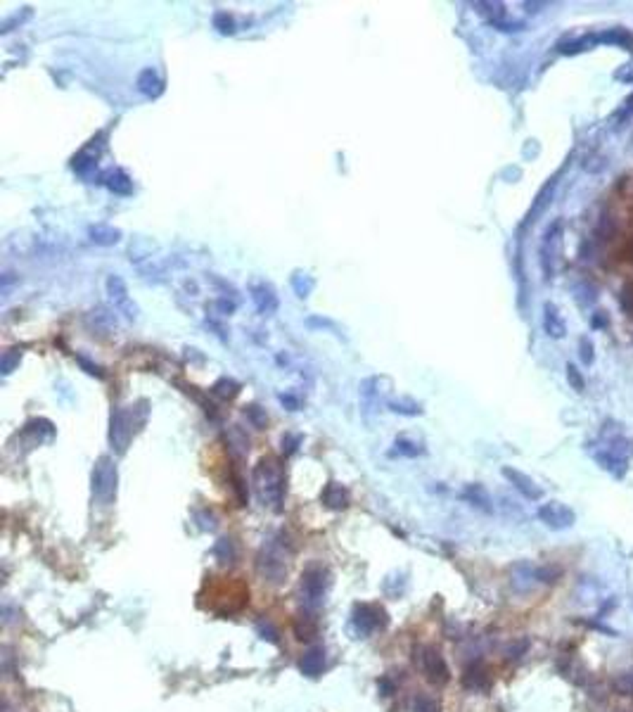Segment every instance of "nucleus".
<instances>
[{"label":"nucleus","mask_w":633,"mask_h":712,"mask_svg":"<svg viewBox=\"0 0 633 712\" xmlns=\"http://www.w3.org/2000/svg\"><path fill=\"white\" fill-rule=\"evenodd\" d=\"M133 432H136V420H133V411L131 409H116L112 411V420H110V442L112 449L116 454H123L128 449V444L133 440Z\"/></svg>","instance_id":"obj_7"},{"label":"nucleus","mask_w":633,"mask_h":712,"mask_svg":"<svg viewBox=\"0 0 633 712\" xmlns=\"http://www.w3.org/2000/svg\"><path fill=\"white\" fill-rule=\"evenodd\" d=\"M31 17V10L29 8H24V12H17V14H12V17H10V19H5L3 21V26H0V31H3V34H8V31H12V26L14 24H21V21H24V19H29Z\"/></svg>","instance_id":"obj_38"},{"label":"nucleus","mask_w":633,"mask_h":712,"mask_svg":"<svg viewBox=\"0 0 633 712\" xmlns=\"http://www.w3.org/2000/svg\"><path fill=\"white\" fill-rule=\"evenodd\" d=\"M593 456H595V461H598L600 468L608 470L610 475H614L616 480L624 478L626 470H629V458L619 456V454L610 451V449H605V451H595Z\"/></svg>","instance_id":"obj_15"},{"label":"nucleus","mask_w":633,"mask_h":712,"mask_svg":"<svg viewBox=\"0 0 633 712\" xmlns=\"http://www.w3.org/2000/svg\"><path fill=\"white\" fill-rule=\"evenodd\" d=\"M249 294H251V302H254L256 312L264 314V316L276 314L278 307H280V299H278L276 290H273L268 283H251Z\"/></svg>","instance_id":"obj_11"},{"label":"nucleus","mask_w":633,"mask_h":712,"mask_svg":"<svg viewBox=\"0 0 633 712\" xmlns=\"http://www.w3.org/2000/svg\"><path fill=\"white\" fill-rule=\"evenodd\" d=\"M595 43H605V45H619L631 50L633 45V34L624 26H614V29H605L600 34H595Z\"/></svg>","instance_id":"obj_20"},{"label":"nucleus","mask_w":633,"mask_h":712,"mask_svg":"<svg viewBox=\"0 0 633 712\" xmlns=\"http://www.w3.org/2000/svg\"><path fill=\"white\" fill-rule=\"evenodd\" d=\"M382 404V392H380V378H366L361 383V409L370 414L377 411Z\"/></svg>","instance_id":"obj_18"},{"label":"nucleus","mask_w":633,"mask_h":712,"mask_svg":"<svg viewBox=\"0 0 633 712\" xmlns=\"http://www.w3.org/2000/svg\"><path fill=\"white\" fill-rule=\"evenodd\" d=\"M351 622H353V629H356L361 636H370L377 629L387 627L389 618H387V613H384V608L373 606V603H358L351 613Z\"/></svg>","instance_id":"obj_6"},{"label":"nucleus","mask_w":633,"mask_h":712,"mask_svg":"<svg viewBox=\"0 0 633 712\" xmlns=\"http://www.w3.org/2000/svg\"><path fill=\"white\" fill-rule=\"evenodd\" d=\"M103 183L114 192V195H131L133 192V181L128 179L121 169L107 171V174L103 176Z\"/></svg>","instance_id":"obj_23"},{"label":"nucleus","mask_w":633,"mask_h":712,"mask_svg":"<svg viewBox=\"0 0 633 712\" xmlns=\"http://www.w3.org/2000/svg\"><path fill=\"white\" fill-rule=\"evenodd\" d=\"M218 307H221L225 314H230L235 309V302H225V299H221V302H218Z\"/></svg>","instance_id":"obj_44"},{"label":"nucleus","mask_w":633,"mask_h":712,"mask_svg":"<svg viewBox=\"0 0 633 712\" xmlns=\"http://www.w3.org/2000/svg\"><path fill=\"white\" fill-rule=\"evenodd\" d=\"M560 228H562V223L555 221V223H552V226L548 228V231H546L543 243H541V269H543L546 281H550V278H552V261H555V243H557V238H560Z\"/></svg>","instance_id":"obj_13"},{"label":"nucleus","mask_w":633,"mask_h":712,"mask_svg":"<svg viewBox=\"0 0 633 712\" xmlns=\"http://www.w3.org/2000/svg\"><path fill=\"white\" fill-rule=\"evenodd\" d=\"M394 682H391V679L389 677H382V679H380V691H382V695H391V693H394Z\"/></svg>","instance_id":"obj_42"},{"label":"nucleus","mask_w":633,"mask_h":712,"mask_svg":"<svg viewBox=\"0 0 633 712\" xmlns=\"http://www.w3.org/2000/svg\"><path fill=\"white\" fill-rule=\"evenodd\" d=\"M105 287H107V294H110V299H112V304H114L116 312H119L126 321H138V314L141 312H138L136 302H133L131 294H128V287H126V283H123V278L116 276V273H112V276H107Z\"/></svg>","instance_id":"obj_8"},{"label":"nucleus","mask_w":633,"mask_h":712,"mask_svg":"<svg viewBox=\"0 0 633 712\" xmlns=\"http://www.w3.org/2000/svg\"><path fill=\"white\" fill-rule=\"evenodd\" d=\"M138 90L145 95V98H159L162 95V90H164V81H162V77H159L154 69H143L141 74H138Z\"/></svg>","instance_id":"obj_19"},{"label":"nucleus","mask_w":633,"mask_h":712,"mask_svg":"<svg viewBox=\"0 0 633 712\" xmlns=\"http://www.w3.org/2000/svg\"><path fill=\"white\" fill-rule=\"evenodd\" d=\"M503 478H506L510 485L515 487V489L519 491V494L524 496V499H529V501H539L541 496H543V489H541L539 485H536L534 480L529 478L527 473H522V470H517V468H510V465H506L503 468Z\"/></svg>","instance_id":"obj_10"},{"label":"nucleus","mask_w":633,"mask_h":712,"mask_svg":"<svg viewBox=\"0 0 633 712\" xmlns=\"http://www.w3.org/2000/svg\"><path fill=\"white\" fill-rule=\"evenodd\" d=\"M88 235L95 245L100 247H110V245H116L121 240V231L114 226H107V223H95V226L88 228Z\"/></svg>","instance_id":"obj_21"},{"label":"nucleus","mask_w":633,"mask_h":712,"mask_svg":"<svg viewBox=\"0 0 633 712\" xmlns=\"http://www.w3.org/2000/svg\"><path fill=\"white\" fill-rule=\"evenodd\" d=\"M463 499L470 501L472 506H477V508H481V511H486V513L493 511L489 494H486V489H484L481 485H470L468 489L463 491Z\"/></svg>","instance_id":"obj_24"},{"label":"nucleus","mask_w":633,"mask_h":712,"mask_svg":"<svg viewBox=\"0 0 633 712\" xmlns=\"http://www.w3.org/2000/svg\"><path fill=\"white\" fill-rule=\"evenodd\" d=\"M19 361H21V349H8L3 354V358H0V371H3V376H10V373L14 371V368L19 366Z\"/></svg>","instance_id":"obj_31"},{"label":"nucleus","mask_w":633,"mask_h":712,"mask_svg":"<svg viewBox=\"0 0 633 712\" xmlns=\"http://www.w3.org/2000/svg\"><path fill=\"white\" fill-rule=\"evenodd\" d=\"M327 587H330V575L323 565H309L302 572V603L307 608H318L323 603Z\"/></svg>","instance_id":"obj_5"},{"label":"nucleus","mask_w":633,"mask_h":712,"mask_svg":"<svg viewBox=\"0 0 633 712\" xmlns=\"http://www.w3.org/2000/svg\"><path fill=\"white\" fill-rule=\"evenodd\" d=\"M413 660H415V667L422 672V677H425L429 684H434V686H444V684H448L450 672H448V665H446V660H444L442 653H439V649L427 646V644L415 646V649H413Z\"/></svg>","instance_id":"obj_3"},{"label":"nucleus","mask_w":633,"mask_h":712,"mask_svg":"<svg viewBox=\"0 0 633 712\" xmlns=\"http://www.w3.org/2000/svg\"><path fill=\"white\" fill-rule=\"evenodd\" d=\"M413 712H442V710H439V703L432 698V695L420 693V695H415V700H413Z\"/></svg>","instance_id":"obj_34"},{"label":"nucleus","mask_w":633,"mask_h":712,"mask_svg":"<svg viewBox=\"0 0 633 712\" xmlns=\"http://www.w3.org/2000/svg\"><path fill=\"white\" fill-rule=\"evenodd\" d=\"M524 8H527L529 12H539L541 8H546V3H524Z\"/></svg>","instance_id":"obj_43"},{"label":"nucleus","mask_w":633,"mask_h":712,"mask_svg":"<svg viewBox=\"0 0 633 712\" xmlns=\"http://www.w3.org/2000/svg\"><path fill=\"white\" fill-rule=\"evenodd\" d=\"M299 442H302V437H299V435H294V437H282V451H285V454H294V451H297V444Z\"/></svg>","instance_id":"obj_41"},{"label":"nucleus","mask_w":633,"mask_h":712,"mask_svg":"<svg viewBox=\"0 0 633 712\" xmlns=\"http://www.w3.org/2000/svg\"><path fill=\"white\" fill-rule=\"evenodd\" d=\"M536 516H539V520L546 525V527H550V529H570L574 522H577V513L572 511L567 503H562V501H548V503H543V506H539V511H536Z\"/></svg>","instance_id":"obj_9"},{"label":"nucleus","mask_w":633,"mask_h":712,"mask_svg":"<svg viewBox=\"0 0 633 712\" xmlns=\"http://www.w3.org/2000/svg\"><path fill=\"white\" fill-rule=\"evenodd\" d=\"M251 482H254V489L261 503L273 508V511H280L282 499H285V470L280 468V463L273 461V458H261L254 465Z\"/></svg>","instance_id":"obj_1"},{"label":"nucleus","mask_w":633,"mask_h":712,"mask_svg":"<svg viewBox=\"0 0 633 712\" xmlns=\"http://www.w3.org/2000/svg\"><path fill=\"white\" fill-rule=\"evenodd\" d=\"M285 546H287L285 537L273 539V542H268L264 549H261L259 558H256V570H259V575L264 577L266 582H271V584H282L287 577V558L292 551H285Z\"/></svg>","instance_id":"obj_2"},{"label":"nucleus","mask_w":633,"mask_h":712,"mask_svg":"<svg viewBox=\"0 0 633 712\" xmlns=\"http://www.w3.org/2000/svg\"><path fill=\"white\" fill-rule=\"evenodd\" d=\"M247 416H249V420L254 423L256 427H266V414H261V409L259 406H247Z\"/></svg>","instance_id":"obj_39"},{"label":"nucleus","mask_w":633,"mask_h":712,"mask_svg":"<svg viewBox=\"0 0 633 712\" xmlns=\"http://www.w3.org/2000/svg\"><path fill=\"white\" fill-rule=\"evenodd\" d=\"M389 409L394 411V414H404V416L422 414L420 404H415V401H411V399H406V401H389Z\"/></svg>","instance_id":"obj_33"},{"label":"nucleus","mask_w":633,"mask_h":712,"mask_svg":"<svg viewBox=\"0 0 633 712\" xmlns=\"http://www.w3.org/2000/svg\"><path fill=\"white\" fill-rule=\"evenodd\" d=\"M259 631L264 634V639L273 641V644H278V631H276V627H273L271 622H268V620H266V622L261 620V622H259Z\"/></svg>","instance_id":"obj_40"},{"label":"nucleus","mask_w":633,"mask_h":712,"mask_svg":"<svg viewBox=\"0 0 633 712\" xmlns=\"http://www.w3.org/2000/svg\"><path fill=\"white\" fill-rule=\"evenodd\" d=\"M543 328H546V333L552 337V340H562V337L567 335L565 318H562L560 309H557L555 304H550V302L543 307Z\"/></svg>","instance_id":"obj_17"},{"label":"nucleus","mask_w":633,"mask_h":712,"mask_svg":"<svg viewBox=\"0 0 633 712\" xmlns=\"http://www.w3.org/2000/svg\"><path fill=\"white\" fill-rule=\"evenodd\" d=\"M90 485H93V496L100 503L110 506L116 499V485H119V473H116V463L110 456H100L98 463L93 465L90 473Z\"/></svg>","instance_id":"obj_4"},{"label":"nucleus","mask_w":633,"mask_h":712,"mask_svg":"<svg viewBox=\"0 0 633 712\" xmlns=\"http://www.w3.org/2000/svg\"><path fill=\"white\" fill-rule=\"evenodd\" d=\"M214 556H216L221 563H233L235 556H238V549H235V542L228 537L218 539L216 546H214Z\"/></svg>","instance_id":"obj_27"},{"label":"nucleus","mask_w":633,"mask_h":712,"mask_svg":"<svg viewBox=\"0 0 633 712\" xmlns=\"http://www.w3.org/2000/svg\"><path fill=\"white\" fill-rule=\"evenodd\" d=\"M579 354H581V361L586 363V366H591L593 363V342L588 340V337H581V340H579Z\"/></svg>","instance_id":"obj_37"},{"label":"nucleus","mask_w":633,"mask_h":712,"mask_svg":"<svg viewBox=\"0 0 633 712\" xmlns=\"http://www.w3.org/2000/svg\"><path fill=\"white\" fill-rule=\"evenodd\" d=\"M593 45H595V34H588V36H581V39H577V41L562 43L560 52H562V55H577V52H583V50H588V48H593Z\"/></svg>","instance_id":"obj_28"},{"label":"nucleus","mask_w":633,"mask_h":712,"mask_svg":"<svg viewBox=\"0 0 633 712\" xmlns=\"http://www.w3.org/2000/svg\"><path fill=\"white\" fill-rule=\"evenodd\" d=\"M463 686L468 691H489L491 689V670L484 665V662H472V665L465 667L463 672Z\"/></svg>","instance_id":"obj_12"},{"label":"nucleus","mask_w":633,"mask_h":712,"mask_svg":"<svg viewBox=\"0 0 633 712\" xmlns=\"http://www.w3.org/2000/svg\"><path fill=\"white\" fill-rule=\"evenodd\" d=\"M534 575H536V582H543V584H552V582H557L562 577V567H555V565H541V567H536L534 570Z\"/></svg>","instance_id":"obj_29"},{"label":"nucleus","mask_w":633,"mask_h":712,"mask_svg":"<svg viewBox=\"0 0 633 712\" xmlns=\"http://www.w3.org/2000/svg\"><path fill=\"white\" fill-rule=\"evenodd\" d=\"M529 646H531V641L527 639V636H522V639H515L512 644L506 649V660H519L522 655H527Z\"/></svg>","instance_id":"obj_30"},{"label":"nucleus","mask_w":633,"mask_h":712,"mask_svg":"<svg viewBox=\"0 0 633 712\" xmlns=\"http://www.w3.org/2000/svg\"><path fill=\"white\" fill-rule=\"evenodd\" d=\"M394 447H396L394 454H399V456L415 458V456H420V454H425V449H422L420 444H415V442H411V440H396Z\"/></svg>","instance_id":"obj_32"},{"label":"nucleus","mask_w":633,"mask_h":712,"mask_svg":"<svg viewBox=\"0 0 633 712\" xmlns=\"http://www.w3.org/2000/svg\"><path fill=\"white\" fill-rule=\"evenodd\" d=\"M320 501H323V506L330 508V511H344L349 503H351V494H349V489L344 485H340V482H327L323 494H320Z\"/></svg>","instance_id":"obj_14"},{"label":"nucleus","mask_w":633,"mask_h":712,"mask_svg":"<svg viewBox=\"0 0 633 712\" xmlns=\"http://www.w3.org/2000/svg\"><path fill=\"white\" fill-rule=\"evenodd\" d=\"M325 662H327L325 649L323 646H313V649H309L302 655V660H299V670H302V674H307V677H320L325 670Z\"/></svg>","instance_id":"obj_16"},{"label":"nucleus","mask_w":633,"mask_h":712,"mask_svg":"<svg viewBox=\"0 0 633 712\" xmlns=\"http://www.w3.org/2000/svg\"><path fill=\"white\" fill-rule=\"evenodd\" d=\"M292 629H294V636H297L299 641H313L315 636H318L320 627H318V620H315L313 615L304 613V615H297V618H294Z\"/></svg>","instance_id":"obj_22"},{"label":"nucleus","mask_w":633,"mask_h":712,"mask_svg":"<svg viewBox=\"0 0 633 712\" xmlns=\"http://www.w3.org/2000/svg\"><path fill=\"white\" fill-rule=\"evenodd\" d=\"M555 185H557V179H550V183L543 185V190H541L539 197H536L534 207H531L529 214H527V223L534 221V216H539V214L543 212L546 207H548V202H550V197H552V190H555Z\"/></svg>","instance_id":"obj_26"},{"label":"nucleus","mask_w":633,"mask_h":712,"mask_svg":"<svg viewBox=\"0 0 633 712\" xmlns=\"http://www.w3.org/2000/svg\"><path fill=\"white\" fill-rule=\"evenodd\" d=\"M214 29H218L221 34H235V19L228 12H216L214 14Z\"/></svg>","instance_id":"obj_35"},{"label":"nucleus","mask_w":633,"mask_h":712,"mask_svg":"<svg viewBox=\"0 0 633 712\" xmlns=\"http://www.w3.org/2000/svg\"><path fill=\"white\" fill-rule=\"evenodd\" d=\"M567 383H570L577 392H583V387H586V380H583L581 371H579L574 363H567Z\"/></svg>","instance_id":"obj_36"},{"label":"nucleus","mask_w":633,"mask_h":712,"mask_svg":"<svg viewBox=\"0 0 633 712\" xmlns=\"http://www.w3.org/2000/svg\"><path fill=\"white\" fill-rule=\"evenodd\" d=\"M610 689L616 695H624V698H633V672H616L610 679Z\"/></svg>","instance_id":"obj_25"}]
</instances>
